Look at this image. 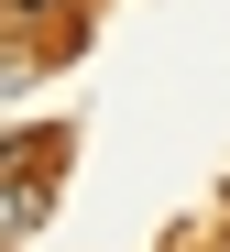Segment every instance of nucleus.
Here are the masks:
<instances>
[{
    "label": "nucleus",
    "instance_id": "nucleus-1",
    "mask_svg": "<svg viewBox=\"0 0 230 252\" xmlns=\"http://www.w3.org/2000/svg\"><path fill=\"white\" fill-rule=\"evenodd\" d=\"M44 220V176H22V164H0V252H11L22 230Z\"/></svg>",
    "mask_w": 230,
    "mask_h": 252
},
{
    "label": "nucleus",
    "instance_id": "nucleus-2",
    "mask_svg": "<svg viewBox=\"0 0 230 252\" xmlns=\"http://www.w3.org/2000/svg\"><path fill=\"white\" fill-rule=\"evenodd\" d=\"M33 77H44V66H33L22 44H0V110H11V99H33Z\"/></svg>",
    "mask_w": 230,
    "mask_h": 252
}]
</instances>
